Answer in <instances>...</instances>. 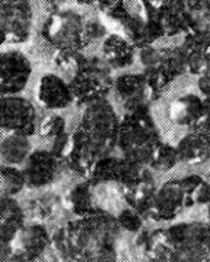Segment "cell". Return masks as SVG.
<instances>
[{"mask_svg": "<svg viewBox=\"0 0 210 262\" xmlns=\"http://www.w3.org/2000/svg\"><path fill=\"white\" fill-rule=\"evenodd\" d=\"M119 124L120 119L110 101L98 98L88 103L77 128L100 140H116Z\"/></svg>", "mask_w": 210, "mask_h": 262, "instance_id": "7", "label": "cell"}, {"mask_svg": "<svg viewBox=\"0 0 210 262\" xmlns=\"http://www.w3.org/2000/svg\"><path fill=\"white\" fill-rule=\"evenodd\" d=\"M66 129V120L65 118L55 115V113H49L45 117L39 118L36 127V134L42 138H56L62 134Z\"/></svg>", "mask_w": 210, "mask_h": 262, "instance_id": "22", "label": "cell"}, {"mask_svg": "<svg viewBox=\"0 0 210 262\" xmlns=\"http://www.w3.org/2000/svg\"><path fill=\"white\" fill-rule=\"evenodd\" d=\"M209 176H210V172H209Z\"/></svg>", "mask_w": 210, "mask_h": 262, "instance_id": "34", "label": "cell"}, {"mask_svg": "<svg viewBox=\"0 0 210 262\" xmlns=\"http://www.w3.org/2000/svg\"><path fill=\"white\" fill-rule=\"evenodd\" d=\"M117 221H118L120 227L130 232H138L142 227L141 214L133 208L120 211Z\"/></svg>", "mask_w": 210, "mask_h": 262, "instance_id": "26", "label": "cell"}, {"mask_svg": "<svg viewBox=\"0 0 210 262\" xmlns=\"http://www.w3.org/2000/svg\"><path fill=\"white\" fill-rule=\"evenodd\" d=\"M20 252L24 260H36L44 254L49 246V233L44 225L32 224L20 230L18 236Z\"/></svg>", "mask_w": 210, "mask_h": 262, "instance_id": "16", "label": "cell"}, {"mask_svg": "<svg viewBox=\"0 0 210 262\" xmlns=\"http://www.w3.org/2000/svg\"><path fill=\"white\" fill-rule=\"evenodd\" d=\"M70 202L73 211L78 215H86L91 213L92 193L89 185L86 183L77 184L70 193Z\"/></svg>", "mask_w": 210, "mask_h": 262, "instance_id": "23", "label": "cell"}, {"mask_svg": "<svg viewBox=\"0 0 210 262\" xmlns=\"http://www.w3.org/2000/svg\"><path fill=\"white\" fill-rule=\"evenodd\" d=\"M186 196V208L208 205L210 203V183L199 175H189L180 179Z\"/></svg>", "mask_w": 210, "mask_h": 262, "instance_id": "19", "label": "cell"}, {"mask_svg": "<svg viewBox=\"0 0 210 262\" xmlns=\"http://www.w3.org/2000/svg\"><path fill=\"white\" fill-rule=\"evenodd\" d=\"M203 106L204 110L202 119L199 122V125L192 130H195V132L199 133L210 145V95L205 96L203 98Z\"/></svg>", "mask_w": 210, "mask_h": 262, "instance_id": "28", "label": "cell"}, {"mask_svg": "<svg viewBox=\"0 0 210 262\" xmlns=\"http://www.w3.org/2000/svg\"><path fill=\"white\" fill-rule=\"evenodd\" d=\"M178 163L179 159L176 154V148L167 143H162L152 163L150 164V168H153L157 171L166 172L173 169Z\"/></svg>", "mask_w": 210, "mask_h": 262, "instance_id": "24", "label": "cell"}, {"mask_svg": "<svg viewBox=\"0 0 210 262\" xmlns=\"http://www.w3.org/2000/svg\"><path fill=\"white\" fill-rule=\"evenodd\" d=\"M81 2V0H79ZM90 2H94V0H87V3H90Z\"/></svg>", "mask_w": 210, "mask_h": 262, "instance_id": "33", "label": "cell"}, {"mask_svg": "<svg viewBox=\"0 0 210 262\" xmlns=\"http://www.w3.org/2000/svg\"><path fill=\"white\" fill-rule=\"evenodd\" d=\"M162 143L158 130L144 118L130 117L120 120L116 147L123 158L150 167Z\"/></svg>", "mask_w": 210, "mask_h": 262, "instance_id": "2", "label": "cell"}, {"mask_svg": "<svg viewBox=\"0 0 210 262\" xmlns=\"http://www.w3.org/2000/svg\"><path fill=\"white\" fill-rule=\"evenodd\" d=\"M0 181H2V193L4 195L15 196L27 187L26 177L23 168L18 166H5L2 164L0 169Z\"/></svg>", "mask_w": 210, "mask_h": 262, "instance_id": "21", "label": "cell"}, {"mask_svg": "<svg viewBox=\"0 0 210 262\" xmlns=\"http://www.w3.org/2000/svg\"><path fill=\"white\" fill-rule=\"evenodd\" d=\"M199 88L201 92H203L204 97L210 95V56H208L207 68H205L204 74L199 79Z\"/></svg>", "mask_w": 210, "mask_h": 262, "instance_id": "30", "label": "cell"}, {"mask_svg": "<svg viewBox=\"0 0 210 262\" xmlns=\"http://www.w3.org/2000/svg\"><path fill=\"white\" fill-rule=\"evenodd\" d=\"M175 148L179 162L187 166H202L210 160V145L195 130L184 135Z\"/></svg>", "mask_w": 210, "mask_h": 262, "instance_id": "15", "label": "cell"}, {"mask_svg": "<svg viewBox=\"0 0 210 262\" xmlns=\"http://www.w3.org/2000/svg\"><path fill=\"white\" fill-rule=\"evenodd\" d=\"M113 147L116 140H100L76 128L71 134V150L66 161L73 170L91 176L96 164L110 155Z\"/></svg>", "mask_w": 210, "mask_h": 262, "instance_id": "5", "label": "cell"}, {"mask_svg": "<svg viewBox=\"0 0 210 262\" xmlns=\"http://www.w3.org/2000/svg\"><path fill=\"white\" fill-rule=\"evenodd\" d=\"M155 254L168 261H204L210 256V224L179 223L158 234Z\"/></svg>", "mask_w": 210, "mask_h": 262, "instance_id": "1", "label": "cell"}, {"mask_svg": "<svg viewBox=\"0 0 210 262\" xmlns=\"http://www.w3.org/2000/svg\"><path fill=\"white\" fill-rule=\"evenodd\" d=\"M117 95L129 107L142 103L147 96V81L140 75H124L117 78L115 83Z\"/></svg>", "mask_w": 210, "mask_h": 262, "instance_id": "18", "label": "cell"}, {"mask_svg": "<svg viewBox=\"0 0 210 262\" xmlns=\"http://www.w3.org/2000/svg\"><path fill=\"white\" fill-rule=\"evenodd\" d=\"M186 208V196L180 179L170 180L153 193L149 218L159 222H171Z\"/></svg>", "mask_w": 210, "mask_h": 262, "instance_id": "10", "label": "cell"}, {"mask_svg": "<svg viewBox=\"0 0 210 262\" xmlns=\"http://www.w3.org/2000/svg\"><path fill=\"white\" fill-rule=\"evenodd\" d=\"M42 35L53 47L62 52H76L86 39V23L75 11L57 12L45 23Z\"/></svg>", "mask_w": 210, "mask_h": 262, "instance_id": "3", "label": "cell"}, {"mask_svg": "<svg viewBox=\"0 0 210 262\" xmlns=\"http://www.w3.org/2000/svg\"><path fill=\"white\" fill-rule=\"evenodd\" d=\"M75 95L70 84L60 76L46 74L39 79L35 86V100L47 111H57L70 106Z\"/></svg>", "mask_w": 210, "mask_h": 262, "instance_id": "12", "label": "cell"}, {"mask_svg": "<svg viewBox=\"0 0 210 262\" xmlns=\"http://www.w3.org/2000/svg\"><path fill=\"white\" fill-rule=\"evenodd\" d=\"M0 204H2V221L15 222L25 225V214L13 196L2 193Z\"/></svg>", "mask_w": 210, "mask_h": 262, "instance_id": "25", "label": "cell"}, {"mask_svg": "<svg viewBox=\"0 0 210 262\" xmlns=\"http://www.w3.org/2000/svg\"><path fill=\"white\" fill-rule=\"evenodd\" d=\"M32 142L28 135L6 133L0 143V158L5 166H23L32 153Z\"/></svg>", "mask_w": 210, "mask_h": 262, "instance_id": "17", "label": "cell"}, {"mask_svg": "<svg viewBox=\"0 0 210 262\" xmlns=\"http://www.w3.org/2000/svg\"><path fill=\"white\" fill-rule=\"evenodd\" d=\"M188 42L197 49H200L207 57L210 56V26L205 28L199 35L193 36L191 40H188Z\"/></svg>", "mask_w": 210, "mask_h": 262, "instance_id": "29", "label": "cell"}, {"mask_svg": "<svg viewBox=\"0 0 210 262\" xmlns=\"http://www.w3.org/2000/svg\"><path fill=\"white\" fill-rule=\"evenodd\" d=\"M33 16V7L29 0H0L3 45L26 42L32 33Z\"/></svg>", "mask_w": 210, "mask_h": 262, "instance_id": "4", "label": "cell"}, {"mask_svg": "<svg viewBox=\"0 0 210 262\" xmlns=\"http://www.w3.org/2000/svg\"><path fill=\"white\" fill-rule=\"evenodd\" d=\"M33 68L26 55L16 49L0 55V91L2 96H15L26 89Z\"/></svg>", "mask_w": 210, "mask_h": 262, "instance_id": "9", "label": "cell"}, {"mask_svg": "<svg viewBox=\"0 0 210 262\" xmlns=\"http://www.w3.org/2000/svg\"><path fill=\"white\" fill-rule=\"evenodd\" d=\"M36 108L31 100L25 97L2 96L0 99V127L3 133H21L25 135L36 134Z\"/></svg>", "mask_w": 210, "mask_h": 262, "instance_id": "6", "label": "cell"}, {"mask_svg": "<svg viewBox=\"0 0 210 262\" xmlns=\"http://www.w3.org/2000/svg\"><path fill=\"white\" fill-rule=\"evenodd\" d=\"M27 187L40 189L52 184L60 172V160L52 150H34L23 164Z\"/></svg>", "mask_w": 210, "mask_h": 262, "instance_id": "11", "label": "cell"}, {"mask_svg": "<svg viewBox=\"0 0 210 262\" xmlns=\"http://www.w3.org/2000/svg\"><path fill=\"white\" fill-rule=\"evenodd\" d=\"M97 64H87L83 69H79L77 75L75 76L70 86L73 89L75 96H82L83 98H89L91 100L103 98L100 92H103L110 85V79L102 68L96 67Z\"/></svg>", "mask_w": 210, "mask_h": 262, "instance_id": "13", "label": "cell"}, {"mask_svg": "<svg viewBox=\"0 0 210 262\" xmlns=\"http://www.w3.org/2000/svg\"><path fill=\"white\" fill-rule=\"evenodd\" d=\"M188 3L191 4L192 7H195L196 10L210 14V0H188Z\"/></svg>", "mask_w": 210, "mask_h": 262, "instance_id": "31", "label": "cell"}, {"mask_svg": "<svg viewBox=\"0 0 210 262\" xmlns=\"http://www.w3.org/2000/svg\"><path fill=\"white\" fill-rule=\"evenodd\" d=\"M91 179L96 182H119L124 187H131L152 177L146 166L116 156H105L96 164Z\"/></svg>", "mask_w": 210, "mask_h": 262, "instance_id": "8", "label": "cell"}, {"mask_svg": "<svg viewBox=\"0 0 210 262\" xmlns=\"http://www.w3.org/2000/svg\"><path fill=\"white\" fill-rule=\"evenodd\" d=\"M71 150V135L63 132L58 137L54 138V142L52 146L53 154L58 160H67Z\"/></svg>", "mask_w": 210, "mask_h": 262, "instance_id": "27", "label": "cell"}, {"mask_svg": "<svg viewBox=\"0 0 210 262\" xmlns=\"http://www.w3.org/2000/svg\"><path fill=\"white\" fill-rule=\"evenodd\" d=\"M133 46L131 42L119 35L109 36L103 43V54L109 62L117 64H126L131 57Z\"/></svg>", "mask_w": 210, "mask_h": 262, "instance_id": "20", "label": "cell"}, {"mask_svg": "<svg viewBox=\"0 0 210 262\" xmlns=\"http://www.w3.org/2000/svg\"><path fill=\"white\" fill-rule=\"evenodd\" d=\"M207 206H208V208H207V217H208V223L210 224V203Z\"/></svg>", "mask_w": 210, "mask_h": 262, "instance_id": "32", "label": "cell"}, {"mask_svg": "<svg viewBox=\"0 0 210 262\" xmlns=\"http://www.w3.org/2000/svg\"><path fill=\"white\" fill-rule=\"evenodd\" d=\"M203 98L194 94L180 96L172 101L168 110L170 119L174 125L194 129L203 116Z\"/></svg>", "mask_w": 210, "mask_h": 262, "instance_id": "14", "label": "cell"}]
</instances>
